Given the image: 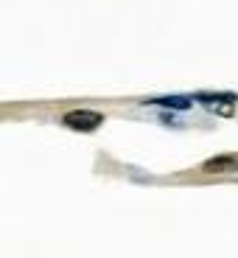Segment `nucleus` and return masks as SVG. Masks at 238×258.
I'll return each mask as SVG.
<instances>
[{
	"label": "nucleus",
	"instance_id": "nucleus-1",
	"mask_svg": "<svg viewBox=\"0 0 238 258\" xmlns=\"http://www.w3.org/2000/svg\"><path fill=\"white\" fill-rule=\"evenodd\" d=\"M101 123V115L98 112H87V110H76V112H67L64 115V126L70 129H82V132H90Z\"/></svg>",
	"mask_w": 238,
	"mask_h": 258
},
{
	"label": "nucleus",
	"instance_id": "nucleus-2",
	"mask_svg": "<svg viewBox=\"0 0 238 258\" xmlns=\"http://www.w3.org/2000/svg\"><path fill=\"white\" fill-rule=\"evenodd\" d=\"M235 168H238L235 157H216V160L205 163V171H210V174H216V171H235Z\"/></svg>",
	"mask_w": 238,
	"mask_h": 258
}]
</instances>
